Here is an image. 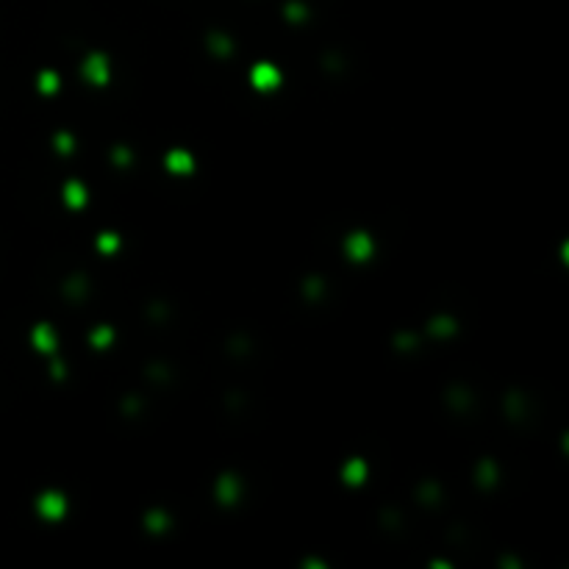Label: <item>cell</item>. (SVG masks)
Masks as SVG:
<instances>
[{
  "mask_svg": "<svg viewBox=\"0 0 569 569\" xmlns=\"http://www.w3.org/2000/svg\"><path fill=\"white\" fill-rule=\"evenodd\" d=\"M39 511H42V514L50 511V516H59V514L64 511V500H62L59 494H45L42 503H39Z\"/></svg>",
  "mask_w": 569,
  "mask_h": 569,
  "instance_id": "cell-2",
  "label": "cell"
},
{
  "mask_svg": "<svg viewBox=\"0 0 569 569\" xmlns=\"http://www.w3.org/2000/svg\"><path fill=\"white\" fill-rule=\"evenodd\" d=\"M253 78H256V86H275L278 84V73L272 70V67H267V64H261V67H256V73H253Z\"/></svg>",
  "mask_w": 569,
  "mask_h": 569,
  "instance_id": "cell-1",
  "label": "cell"
}]
</instances>
